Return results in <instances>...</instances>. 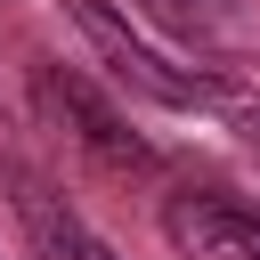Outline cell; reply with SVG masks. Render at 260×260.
<instances>
[{
    "mask_svg": "<svg viewBox=\"0 0 260 260\" xmlns=\"http://www.w3.org/2000/svg\"><path fill=\"white\" fill-rule=\"evenodd\" d=\"M65 8H73V24L89 32V49H98L130 89H146V98H162V106H211V81L187 73V65H171V57H154V49L106 8V0H65Z\"/></svg>",
    "mask_w": 260,
    "mask_h": 260,
    "instance_id": "cell-1",
    "label": "cell"
},
{
    "mask_svg": "<svg viewBox=\"0 0 260 260\" xmlns=\"http://www.w3.org/2000/svg\"><path fill=\"white\" fill-rule=\"evenodd\" d=\"M162 236L179 244V260H260V211L219 187H179L162 203Z\"/></svg>",
    "mask_w": 260,
    "mask_h": 260,
    "instance_id": "cell-2",
    "label": "cell"
},
{
    "mask_svg": "<svg viewBox=\"0 0 260 260\" xmlns=\"http://www.w3.org/2000/svg\"><path fill=\"white\" fill-rule=\"evenodd\" d=\"M32 89H41V106H49L57 122H73V138H81L106 171H154V146H146V138H138V130H130L98 89H89V81H73V73L41 65V73H32Z\"/></svg>",
    "mask_w": 260,
    "mask_h": 260,
    "instance_id": "cell-3",
    "label": "cell"
},
{
    "mask_svg": "<svg viewBox=\"0 0 260 260\" xmlns=\"http://www.w3.org/2000/svg\"><path fill=\"white\" fill-rule=\"evenodd\" d=\"M8 203H16V219H24V244L41 252V260H114V244L49 187V179H32V171H8Z\"/></svg>",
    "mask_w": 260,
    "mask_h": 260,
    "instance_id": "cell-4",
    "label": "cell"
},
{
    "mask_svg": "<svg viewBox=\"0 0 260 260\" xmlns=\"http://www.w3.org/2000/svg\"><path fill=\"white\" fill-rule=\"evenodd\" d=\"M244 130H252V146H260V114H252V122H244Z\"/></svg>",
    "mask_w": 260,
    "mask_h": 260,
    "instance_id": "cell-5",
    "label": "cell"
},
{
    "mask_svg": "<svg viewBox=\"0 0 260 260\" xmlns=\"http://www.w3.org/2000/svg\"><path fill=\"white\" fill-rule=\"evenodd\" d=\"M162 8H187V0H162Z\"/></svg>",
    "mask_w": 260,
    "mask_h": 260,
    "instance_id": "cell-6",
    "label": "cell"
}]
</instances>
